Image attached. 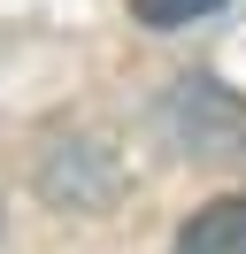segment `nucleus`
<instances>
[{
  "label": "nucleus",
  "mask_w": 246,
  "mask_h": 254,
  "mask_svg": "<svg viewBox=\"0 0 246 254\" xmlns=\"http://www.w3.org/2000/svg\"><path fill=\"white\" fill-rule=\"evenodd\" d=\"M177 254H246V200H208L177 231Z\"/></svg>",
  "instance_id": "1"
},
{
  "label": "nucleus",
  "mask_w": 246,
  "mask_h": 254,
  "mask_svg": "<svg viewBox=\"0 0 246 254\" xmlns=\"http://www.w3.org/2000/svg\"><path fill=\"white\" fill-rule=\"evenodd\" d=\"M223 0H131V23H146V31H184V23L215 16Z\"/></svg>",
  "instance_id": "2"
}]
</instances>
